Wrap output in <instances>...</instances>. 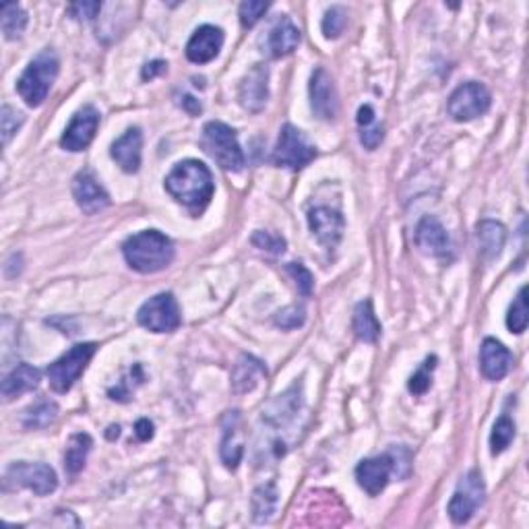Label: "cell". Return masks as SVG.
<instances>
[{"label":"cell","mask_w":529,"mask_h":529,"mask_svg":"<svg viewBox=\"0 0 529 529\" xmlns=\"http://www.w3.org/2000/svg\"><path fill=\"white\" fill-rule=\"evenodd\" d=\"M166 191L192 215H201L213 197L215 184L203 161L184 160L166 176Z\"/></svg>","instance_id":"1"},{"label":"cell","mask_w":529,"mask_h":529,"mask_svg":"<svg viewBox=\"0 0 529 529\" xmlns=\"http://www.w3.org/2000/svg\"><path fill=\"white\" fill-rule=\"evenodd\" d=\"M122 254L139 274H158L174 261V244L158 230H145L122 244Z\"/></svg>","instance_id":"2"},{"label":"cell","mask_w":529,"mask_h":529,"mask_svg":"<svg viewBox=\"0 0 529 529\" xmlns=\"http://www.w3.org/2000/svg\"><path fill=\"white\" fill-rule=\"evenodd\" d=\"M58 67V58L52 50H44L42 54H37L17 81V91L23 98V102L31 108L42 106L44 99L48 98L54 81H57Z\"/></svg>","instance_id":"3"},{"label":"cell","mask_w":529,"mask_h":529,"mask_svg":"<svg viewBox=\"0 0 529 529\" xmlns=\"http://www.w3.org/2000/svg\"><path fill=\"white\" fill-rule=\"evenodd\" d=\"M205 151L228 172H240L244 168V153L240 150L236 132L223 122H207L203 129Z\"/></svg>","instance_id":"4"},{"label":"cell","mask_w":529,"mask_h":529,"mask_svg":"<svg viewBox=\"0 0 529 529\" xmlns=\"http://www.w3.org/2000/svg\"><path fill=\"white\" fill-rule=\"evenodd\" d=\"M96 344H79L68 349L65 356H60L57 362L48 367L50 387L57 393H68L79 377L88 368L93 354H96Z\"/></svg>","instance_id":"5"},{"label":"cell","mask_w":529,"mask_h":529,"mask_svg":"<svg viewBox=\"0 0 529 529\" xmlns=\"http://www.w3.org/2000/svg\"><path fill=\"white\" fill-rule=\"evenodd\" d=\"M58 478L50 465L17 462L5 473V488H27L37 496H46L57 490Z\"/></svg>","instance_id":"6"},{"label":"cell","mask_w":529,"mask_h":529,"mask_svg":"<svg viewBox=\"0 0 529 529\" xmlns=\"http://www.w3.org/2000/svg\"><path fill=\"white\" fill-rule=\"evenodd\" d=\"M316 158V150L308 143L305 132L298 130L292 124H285L279 132L277 147L274 151V163L279 168L302 170Z\"/></svg>","instance_id":"7"},{"label":"cell","mask_w":529,"mask_h":529,"mask_svg":"<svg viewBox=\"0 0 529 529\" xmlns=\"http://www.w3.org/2000/svg\"><path fill=\"white\" fill-rule=\"evenodd\" d=\"M137 321L153 333H170L181 327L182 316L172 294H158L139 308Z\"/></svg>","instance_id":"8"},{"label":"cell","mask_w":529,"mask_h":529,"mask_svg":"<svg viewBox=\"0 0 529 529\" xmlns=\"http://www.w3.org/2000/svg\"><path fill=\"white\" fill-rule=\"evenodd\" d=\"M484 478L478 470H472L468 476H463L457 484L453 499L449 503V517L453 524L463 525L473 517V513L484 503Z\"/></svg>","instance_id":"9"},{"label":"cell","mask_w":529,"mask_h":529,"mask_svg":"<svg viewBox=\"0 0 529 529\" xmlns=\"http://www.w3.org/2000/svg\"><path fill=\"white\" fill-rule=\"evenodd\" d=\"M490 104H493V98L484 85L470 81L459 85L453 96L449 98V114L457 122H470L484 116L490 110Z\"/></svg>","instance_id":"10"},{"label":"cell","mask_w":529,"mask_h":529,"mask_svg":"<svg viewBox=\"0 0 529 529\" xmlns=\"http://www.w3.org/2000/svg\"><path fill=\"white\" fill-rule=\"evenodd\" d=\"M391 473H397L401 478L399 455L395 457L393 453H385L379 457L362 459L356 468V480L360 488L367 490L370 496H377L387 488Z\"/></svg>","instance_id":"11"},{"label":"cell","mask_w":529,"mask_h":529,"mask_svg":"<svg viewBox=\"0 0 529 529\" xmlns=\"http://www.w3.org/2000/svg\"><path fill=\"white\" fill-rule=\"evenodd\" d=\"M302 410V385L296 383L294 387L287 389L285 393L277 395L274 401L267 403V408L263 410V422L267 424L271 430L282 432V428L292 426L296 418L300 416Z\"/></svg>","instance_id":"12"},{"label":"cell","mask_w":529,"mask_h":529,"mask_svg":"<svg viewBox=\"0 0 529 529\" xmlns=\"http://www.w3.org/2000/svg\"><path fill=\"white\" fill-rule=\"evenodd\" d=\"M99 127V112L93 106H83L79 112L73 116V120L68 122L65 135L60 139L62 150L67 151H83L91 145L96 130Z\"/></svg>","instance_id":"13"},{"label":"cell","mask_w":529,"mask_h":529,"mask_svg":"<svg viewBox=\"0 0 529 529\" xmlns=\"http://www.w3.org/2000/svg\"><path fill=\"white\" fill-rule=\"evenodd\" d=\"M308 225L310 232L316 236L318 244L327 251H333L344 238L346 220L337 209L331 207H315L308 212Z\"/></svg>","instance_id":"14"},{"label":"cell","mask_w":529,"mask_h":529,"mask_svg":"<svg viewBox=\"0 0 529 529\" xmlns=\"http://www.w3.org/2000/svg\"><path fill=\"white\" fill-rule=\"evenodd\" d=\"M310 106L316 119L321 120H336L339 110V98L333 77L325 71L323 67H318L310 79Z\"/></svg>","instance_id":"15"},{"label":"cell","mask_w":529,"mask_h":529,"mask_svg":"<svg viewBox=\"0 0 529 529\" xmlns=\"http://www.w3.org/2000/svg\"><path fill=\"white\" fill-rule=\"evenodd\" d=\"M300 44V29L294 26L290 17L282 15L274 26L269 27L267 34L261 40L263 52L269 54L271 58H284L292 54Z\"/></svg>","instance_id":"16"},{"label":"cell","mask_w":529,"mask_h":529,"mask_svg":"<svg viewBox=\"0 0 529 529\" xmlns=\"http://www.w3.org/2000/svg\"><path fill=\"white\" fill-rule=\"evenodd\" d=\"M238 99L248 112H261L269 99V68L254 65L240 83Z\"/></svg>","instance_id":"17"},{"label":"cell","mask_w":529,"mask_h":529,"mask_svg":"<svg viewBox=\"0 0 529 529\" xmlns=\"http://www.w3.org/2000/svg\"><path fill=\"white\" fill-rule=\"evenodd\" d=\"M223 46V31L215 26H201L186 44V58L194 65L212 62Z\"/></svg>","instance_id":"18"},{"label":"cell","mask_w":529,"mask_h":529,"mask_svg":"<svg viewBox=\"0 0 529 529\" xmlns=\"http://www.w3.org/2000/svg\"><path fill=\"white\" fill-rule=\"evenodd\" d=\"M73 197L83 213L93 215L110 205V197L91 172H81L73 181Z\"/></svg>","instance_id":"19"},{"label":"cell","mask_w":529,"mask_h":529,"mask_svg":"<svg viewBox=\"0 0 529 529\" xmlns=\"http://www.w3.org/2000/svg\"><path fill=\"white\" fill-rule=\"evenodd\" d=\"M513 364V354L499 339L486 337L480 347V368L488 380H501L507 377Z\"/></svg>","instance_id":"20"},{"label":"cell","mask_w":529,"mask_h":529,"mask_svg":"<svg viewBox=\"0 0 529 529\" xmlns=\"http://www.w3.org/2000/svg\"><path fill=\"white\" fill-rule=\"evenodd\" d=\"M141 150H143V132L141 129H129L120 139L112 143V160L119 163L120 170L127 174H135L141 168Z\"/></svg>","instance_id":"21"},{"label":"cell","mask_w":529,"mask_h":529,"mask_svg":"<svg viewBox=\"0 0 529 529\" xmlns=\"http://www.w3.org/2000/svg\"><path fill=\"white\" fill-rule=\"evenodd\" d=\"M222 462L225 468L236 470L240 459L244 455V432L240 426V411H230L223 422V441H222Z\"/></svg>","instance_id":"22"},{"label":"cell","mask_w":529,"mask_h":529,"mask_svg":"<svg viewBox=\"0 0 529 529\" xmlns=\"http://www.w3.org/2000/svg\"><path fill=\"white\" fill-rule=\"evenodd\" d=\"M416 244L426 254L445 256L451 248V240L437 217H424L416 228Z\"/></svg>","instance_id":"23"},{"label":"cell","mask_w":529,"mask_h":529,"mask_svg":"<svg viewBox=\"0 0 529 529\" xmlns=\"http://www.w3.org/2000/svg\"><path fill=\"white\" fill-rule=\"evenodd\" d=\"M264 377H267V368L261 360L248 354L240 356L234 364V370H232V391L238 395L253 391Z\"/></svg>","instance_id":"24"},{"label":"cell","mask_w":529,"mask_h":529,"mask_svg":"<svg viewBox=\"0 0 529 529\" xmlns=\"http://www.w3.org/2000/svg\"><path fill=\"white\" fill-rule=\"evenodd\" d=\"M40 380H42L40 370L29 367V364H17V368H13L3 380L5 401H11L23 393L34 391V389H37V385H40Z\"/></svg>","instance_id":"25"},{"label":"cell","mask_w":529,"mask_h":529,"mask_svg":"<svg viewBox=\"0 0 529 529\" xmlns=\"http://www.w3.org/2000/svg\"><path fill=\"white\" fill-rule=\"evenodd\" d=\"M478 244H480V253L484 254V259H496L503 253L504 240H507V228L501 222H493V220H484L478 223Z\"/></svg>","instance_id":"26"},{"label":"cell","mask_w":529,"mask_h":529,"mask_svg":"<svg viewBox=\"0 0 529 529\" xmlns=\"http://www.w3.org/2000/svg\"><path fill=\"white\" fill-rule=\"evenodd\" d=\"M354 333L360 341H367V344H375L380 337V323L375 315V308H372L370 300H362L360 305L354 310Z\"/></svg>","instance_id":"27"},{"label":"cell","mask_w":529,"mask_h":529,"mask_svg":"<svg viewBox=\"0 0 529 529\" xmlns=\"http://www.w3.org/2000/svg\"><path fill=\"white\" fill-rule=\"evenodd\" d=\"M91 447H93V441L89 434H85V432H77L71 439H68L67 451H65V470L71 473V476H77V473L83 470Z\"/></svg>","instance_id":"28"},{"label":"cell","mask_w":529,"mask_h":529,"mask_svg":"<svg viewBox=\"0 0 529 529\" xmlns=\"http://www.w3.org/2000/svg\"><path fill=\"white\" fill-rule=\"evenodd\" d=\"M277 496H279V493H277V484L274 480L254 490L253 493V517H254V521L263 524V521H269L271 517H274L275 507H277Z\"/></svg>","instance_id":"29"},{"label":"cell","mask_w":529,"mask_h":529,"mask_svg":"<svg viewBox=\"0 0 529 529\" xmlns=\"http://www.w3.org/2000/svg\"><path fill=\"white\" fill-rule=\"evenodd\" d=\"M57 418H58L57 403L52 399H40L26 410V414H23V426H26L27 430H42V428H48Z\"/></svg>","instance_id":"30"},{"label":"cell","mask_w":529,"mask_h":529,"mask_svg":"<svg viewBox=\"0 0 529 529\" xmlns=\"http://www.w3.org/2000/svg\"><path fill=\"white\" fill-rule=\"evenodd\" d=\"M3 15V34L6 40H17L27 27V13L17 3H6L0 9Z\"/></svg>","instance_id":"31"},{"label":"cell","mask_w":529,"mask_h":529,"mask_svg":"<svg viewBox=\"0 0 529 529\" xmlns=\"http://www.w3.org/2000/svg\"><path fill=\"white\" fill-rule=\"evenodd\" d=\"M513 439H515V422L507 414H503L496 420L493 434H490V451H493V455H501L503 451H507Z\"/></svg>","instance_id":"32"},{"label":"cell","mask_w":529,"mask_h":529,"mask_svg":"<svg viewBox=\"0 0 529 529\" xmlns=\"http://www.w3.org/2000/svg\"><path fill=\"white\" fill-rule=\"evenodd\" d=\"M507 327L517 336L527 329V285L521 287L515 300H513L507 315Z\"/></svg>","instance_id":"33"},{"label":"cell","mask_w":529,"mask_h":529,"mask_svg":"<svg viewBox=\"0 0 529 529\" xmlns=\"http://www.w3.org/2000/svg\"><path fill=\"white\" fill-rule=\"evenodd\" d=\"M346 26H347V11L344 6H331V9L325 13L323 34L327 40H337V37L344 34Z\"/></svg>","instance_id":"34"},{"label":"cell","mask_w":529,"mask_h":529,"mask_svg":"<svg viewBox=\"0 0 529 529\" xmlns=\"http://www.w3.org/2000/svg\"><path fill=\"white\" fill-rule=\"evenodd\" d=\"M305 321H306V310L298 305L287 306L275 315V325L284 331L298 329V327L305 325Z\"/></svg>","instance_id":"35"},{"label":"cell","mask_w":529,"mask_h":529,"mask_svg":"<svg viewBox=\"0 0 529 529\" xmlns=\"http://www.w3.org/2000/svg\"><path fill=\"white\" fill-rule=\"evenodd\" d=\"M269 11V3H259V0H246L240 5V23L243 27H254L263 19V15Z\"/></svg>","instance_id":"36"},{"label":"cell","mask_w":529,"mask_h":529,"mask_svg":"<svg viewBox=\"0 0 529 529\" xmlns=\"http://www.w3.org/2000/svg\"><path fill=\"white\" fill-rule=\"evenodd\" d=\"M23 124V114L13 110L11 106H5L0 112V132H3V145H9L15 132L19 130Z\"/></svg>","instance_id":"37"},{"label":"cell","mask_w":529,"mask_h":529,"mask_svg":"<svg viewBox=\"0 0 529 529\" xmlns=\"http://www.w3.org/2000/svg\"><path fill=\"white\" fill-rule=\"evenodd\" d=\"M285 271L296 279V285L302 296H310L315 290V277L302 263H287Z\"/></svg>","instance_id":"38"},{"label":"cell","mask_w":529,"mask_h":529,"mask_svg":"<svg viewBox=\"0 0 529 529\" xmlns=\"http://www.w3.org/2000/svg\"><path fill=\"white\" fill-rule=\"evenodd\" d=\"M251 243L261 248V251H267V253H274V254H282L285 251V240L282 236L274 234V232H254Z\"/></svg>","instance_id":"39"},{"label":"cell","mask_w":529,"mask_h":529,"mask_svg":"<svg viewBox=\"0 0 529 529\" xmlns=\"http://www.w3.org/2000/svg\"><path fill=\"white\" fill-rule=\"evenodd\" d=\"M434 362H437V358H428L424 362V367L420 368L414 377L410 379V391L416 393V395H422L428 391V387H430V372L434 368Z\"/></svg>","instance_id":"40"},{"label":"cell","mask_w":529,"mask_h":529,"mask_svg":"<svg viewBox=\"0 0 529 529\" xmlns=\"http://www.w3.org/2000/svg\"><path fill=\"white\" fill-rule=\"evenodd\" d=\"M99 11H102L99 3H75L68 6V15L75 19H96Z\"/></svg>","instance_id":"41"},{"label":"cell","mask_w":529,"mask_h":529,"mask_svg":"<svg viewBox=\"0 0 529 529\" xmlns=\"http://www.w3.org/2000/svg\"><path fill=\"white\" fill-rule=\"evenodd\" d=\"M360 141L362 145L367 147V150H377V147L380 145V141H383V127L380 124H370V127L367 129H362L360 132Z\"/></svg>","instance_id":"42"},{"label":"cell","mask_w":529,"mask_h":529,"mask_svg":"<svg viewBox=\"0 0 529 529\" xmlns=\"http://www.w3.org/2000/svg\"><path fill=\"white\" fill-rule=\"evenodd\" d=\"M375 110H372V106H362L360 110H358V124H360V129H367L370 124H375Z\"/></svg>","instance_id":"43"},{"label":"cell","mask_w":529,"mask_h":529,"mask_svg":"<svg viewBox=\"0 0 529 529\" xmlns=\"http://www.w3.org/2000/svg\"><path fill=\"white\" fill-rule=\"evenodd\" d=\"M135 430H137L139 441L153 439V424L150 422V420H139L137 426H135Z\"/></svg>","instance_id":"44"},{"label":"cell","mask_w":529,"mask_h":529,"mask_svg":"<svg viewBox=\"0 0 529 529\" xmlns=\"http://www.w3.org/2000/svg\"><path fill=\"white\" fill-rule=\"evenodd\" d=\"M168 68V65L166 62H161V60H155V62H151V65H145V68H143V79H153L155 75H160V73H163Z\"/></svg>","instance_id":"45"}]
</instances>
